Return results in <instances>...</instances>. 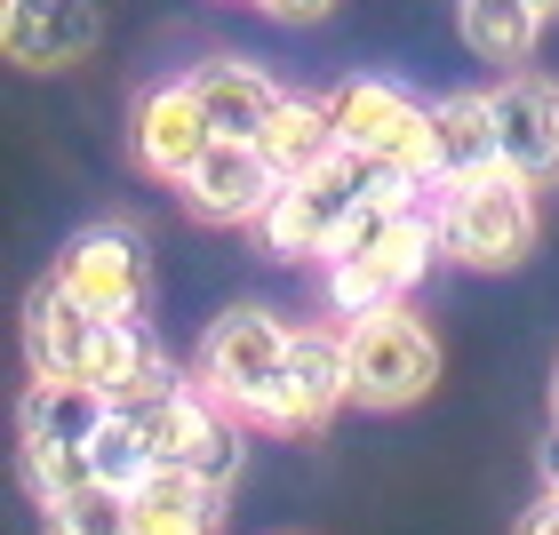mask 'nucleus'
Returning a JSON list of instances; mask_svg holds the SVG:
<instances>
[{
    "instance_id": "16",
    "label": "nucleus",
    "mask_w": 559,
    "mask_h": 535,
    "mask_svg": "<svg viewBox=\"0 0 559 535\" xmlns=\"http://www.w3.org/2000/svg\"><path fill=\"white\" fill-rule=\"evenodd\" d=\"M288 400H296V431H320L352 400V344L336 336V328H296V344H288Z\"/></svg>"
},
{
    "instance_id": "15",
    "label": "nucleus",
    "mask_w": 559,
    "mask_h": 535,
    "mask_svg": "<svg viewBox=\"0 0 559 535\" xmlns=\"http://www.w3.org/2000/svg\"><path fill=\"white\" fill-rule=\"evenodd\" d=\"M129 512H136V535H216L224 488L200 479V472H185V464H152L129 488Z\"/></svg>"
},
{
    "instance_id": "25",
    "label": "nucleus",
    "mask_w": 559,
    "mask_h": 535,
    "mask_svg": "<svg viewBox=\"0 0 559 535\" xmlns=\"http://www.w3.org/2000/svg\"><path fill=\"white\" fill-rule=\"evenodd\" d=\"M544 488H559V424H551V440H544Z\"/></svg>"
},
{
    "instance_id": "8",
    "label": "nucleus",
    "mask_w": 559,
    "mask_h": 535,
    "mask_svg": "<svg viewBox=\"0 0 559 535\" xmlns=\"http://www.w3.org/2000/svg\"><path fill=\"white\" fill-rule=\"evenodd\" d=\"M280 185H288V176L272 168V152L257 136H216L176 192L192 200L200 224H264V209L280 200Z\"/></svg>"
},
{
    "instance_id": "11",
    "label": "nucleus",
    "mask_w": 559,
    "mask_h": 535,
    "mask_svg": "<svg viewBox=\"0 0 559 535\" xmlns=\"http://www.w3.org/2000/svg\"><path fill=\"white\" fill-rule=\"evenodd\" d=\"M96 0H0V40L24 72H57V64H81L96 48Z\"/></svg>"
},
{
    "instance_id": "23",
    "label": "nucleus",
    "mask_w": 559,
    "mask_h": 535,
    "mask_svg": "<svg viewBox=\"0 0 559 535\" xmlns=\"http://www.w3.org/2000/svg\"><path fill=\"white\" fill-rule=\"evenodd\" d=\"M264 16H280V24H312V16H328L336 0H257Z\"/></svg>"
},
{
    "instance_id": "4",
    "label": "nucleus",
    "mask_w": 559,
    "mask_h": 535,
    "mask_svg": "<svg viewBox=\"0 0 559 535\" xmlns=\"http://www.w3.org/2000/svg\"><path fill=\"white\" fill-rule=\"evenodd\" d=\"M544 216H536V185L512 168L464 176V185H440V248L472 272H512L527 264Z\"/></svg>"
},
{
    "instance_id": "20",
    "label": "nucleus",
    "mask_w": 559,
    "mask_h": 535,
    "mask_svg": "<svg viewBox=\"0 0 559 535\" xmlns=\"http://www.w3.org/2000/svg\"><path fill=\"white\" fill-rule=\"evenodd\" d=\"M40 527H48V535H136V512H129V488L88 479V488L48 496V503H40Z\"/></svg>"
},
{
    "instance_id": "7",
    "label": "nucleus",
    "mask_w": 559,
    "mask_h": 535,
    "mask_svg": "<svg viewBox=\"0 0 559 535\" xmlns=\"http://www.w3.org/2000/svg\"><path fill=\"white\" fill-rule=\"evenodd\" d=\"M57 280L88 304V312H105V320H144L152 257H144V240L129 233V224H88V233L64 240Z\"/></svg>"
},
{
    "instance_id": "17",
    "label": "nucleus",
    "mask_w": 559,
    "mask_h": 535,
    "mask_svg": "<svg viewBox=\"0 0 559 535\" xmlns=\"http://www.w3.org/2000/svg\"><path fill=\"white\" fill-rule=\"evenodd\" d=\"M192 96L209 105L216 136H264V120L280 112V88L264 81V64H240V57H209L192 72Z\"/></svg>"
},
{
    "instance_id": "21",
    "label": "nucleus",
    "mask_w": 559,
    "mask_h": 535,
    "mask_svg": "<svg viewBox=\"0 0 559 535\" xmlns=\"http://www.w3.org/2000/svg\"><path fill=\"white\" fill-rule=\"evenodd\" d=\"M96 479H112V488H136V479L160 464V455H152V431H144V416H129V407H112V424L96 431Z\"/></svg>"
},
{
    "instance_id": "19",
    "label": "nucleus",
    "mask_w": 559,
    "mask_h": 535,
    "mask_svg": "<svg viewBox=\"0 0 559 535\" xmlns=\"http://www.w3.org/2000/svg\"><path fill=\"white\" fill-rule=\"evenodd\" d=\"M455 24H464V48L479 64H527L551 16L536 0H455Z\"/></svg>"
},
{
    "instance_id": "3",
    "label": "nucleus",
    "mask_w": 559,
    "mask_h": 535,
    "mask_svg": "<svg viewBox=\"0 0 559 535\" xmlns=\"http://www.w3.org/2000/svg\"><path fill=\"white\" fill-rule=\"evenodd\" d=\"M288 344H296V328H280L272 312L240 304V312L209 320L192 376H200V384H209L224 407H233L240 424L296 431V400H288Z\"/></svg>"
},
{
    "instance_id": "10",
    "label": "nucleus",
    "mask_w": 559,
    "mask_h": 535,
    "mask_svg": "<svg viewBox=\"0 0 559 535\" xmlns=\"http://www.w3.org/2000/svg\"><path fill=\"white\" fill-rule=\"evenodd\" d=\"M496 96V152H503V168L527 176V185H559V88L536 81V72H512Z\"/></svg>"
},
{
    "instance_id": "5",
    "label": "nucleus",
    "mask_w": 559,
    "mask_h": 535,
    "mask_svg": "<svg viewBox=\"0 0 559 535\" xmlns=\"http://www.w3.org/2000/svg\"><path fill=\"white\" fill-rule=\"evenodd\" d=\"M344 344H352V400H368V407H408L440 384V344H431V328L408 304L352 320Z\"/></svg>"
},
{
    "instance_id": "12",
    "label": "nucleus",
    "mask_w": 559,
    "mask_h": 535,
    "mask_svg": "<svg viewBox=\"0 0 559 535\" xmlns=\"http://www.w3.org/2000/svg\"><path fill=\"white\" fill-rule=\"evenodd\" d=\"M216 144V120L209 105L192 96V81H168V88H152L144 105H136V160L144 176H160V185H185L192 160Z\"/></svg>"
},
{
    "instance_id": "2",
    "label": "nucleus",
    "mask_w": 559,
    "mask_h": 535,
    "mask_svg": "<svg viewBox=\"0 0 559 535\" xmlns=\"http://www.w3.org/2000/svg\"><path fill=\"white\" fill-rule=\"evenodd\" d=\"M24 352H33V376H88V384H105V392L168 368L144 320L88 312L57 272L33 280V296H24Z\"/></svg>"
},
{
    "instance_id": "9",
    "label": "nucleus",
    "mask_w": 559,
    "mask_h": 535,
    "mask_svg": "<svg viewBox=\"0 0 559 535\" xmlns=\"http://www.w3.org/2000/svg\"><path fill=\"white\" fill-rule=\"evenodd\" d=\"M336 120H344V144L352 152H376V160H400L431 176V105H416L400 81H344L336 88Z\"/></svg>"
},
{
    "instance_id": "14",
    "label": "nucleus",
    "mask_w": 559,
    "mask_h": 535,
    "mask_svg": "<svg viewBox=\"0 0 559 535\" xmlns=\"http://www.w3.org/2000/svg\"><path fill=\"white\" fill-rule=\"evenodd\" d=\"M488 168H503V152H496V96L488 88L440 96V105H431V185H464V176H488Z\"/></svg>"
},
{
    "instance_id": "6",
    "label": "nucleus",
    "mask_w": 559,
    "mask_h": 535,
    "mask_svg": "<svg viewBox=\"0 0 559 535\" xmlns=\"http://www.w3.org/2000/svg\"><path fill=\"white\" fill-rule=\"evenodd\" d=\"M431 257H448L440 248V209H408L368 257H336L328 264V304H336L344 320H368V312H384V304L408 296L431 272Z\"/></svg>"
},
{
    "instance_id": "22",
    "label": "nucleus",
    "mask_w": 559,
    "mask_h": 535,
    "mask_svg": "<svg viewBox=\"0 0 559 535\" xmlns=\"http://www.w3.org/2000/svg\"><path fill=\"white\" fill-rule=\"evenodd\" d=\"M24 479H33V496H64V488H88L96 479V455L88 448H24Z\"/></svg>"
},
{
    "instance_id": "27",
    "label": "nucleus",
    "mask_w": 559,
    "mask_h": 535,
    "mask_svg": "<svg viewBox=\"0 0 559 535\" xmlns=\"http://www.w3.org/2000/svg\"><path fill=\"white\" fill-rule=\"evenodd\" d=\"M536 9H544V16H559V0H536Z\"/></svg>"
},
{
    "instance_id": "1",
    "label": "nucleus",
    "mask_w": 559,
    "mask_h": 535,
    "mask_svg": "<svg viewBox=\"0 0 559 535\" xmlns=\"http://www.w3.org/2000/svg\"><path fill=\"white\" fill-rule=\"evenodd\" d=\"M416 192H431V176L344 144L336 160H320V168H304V176L280 185V200H272L264 224H257V233H264V257H288V264L328 257L336 233L360 216V200H416Z\"/></svg>"
},
{
    "instance_id": "18",
    "label": "nucleus",
    "mask_w": 559,
    "mask_h": 535,
    "mask_svg": "<svg viewBox=\"0 0 559 535\" xmlns=\"http://www.w3.org/2000/svg\"><path fill=\"white\" fill-rule=\"evenodd\" d=\"M264 152H272V168L280 176H304V168H320V160H336L344 152V120H336V96H280V112L264 120V136H257Z\"/></svg>"
},
{
    "instance_id": "24",
    "label": "nucleus",
    "mask_w": 559,
    "mask_h": 535,
    "mask_svg": "<svg viewBox=\"0 0 559 535\" xmlns=\"http://www.w3.org/2000/svg\"><path fill=\"white\" fill-rule=\"evenodd\" d=\"M520 535H559V488H544V503L520 520Z\"/></svg>"
},
{
    "instance_id": "26",
    "label": "nucleus",
    "mask_w": 559,
    "mask_h": 535,
    "mask_svg": "<svg viewBox=\"0 0 559 535\" xmlns=\"http://www.w3.org/2000/svg\"><path fill=\"white\" fill-rule=\"evenodd\" d=\"M551 416H559V368H551Z\"/></svg>"
},
{
    "instance_id": "13",
    "label": "nucleus",
    "mask_w": 559,
    "mask_h": 535,
    "mask_svg": "<svg viewBox=\"0 0 559 535\" xmlns=\"http://www.w3.org/2000/svg\"><path fill=\"white\" fill-rule=\"evenodd\" d=\"M112 424V392L88 376H33V392L16 407L24 448H96V431Z\"/></svg>"
}]
</instances>
